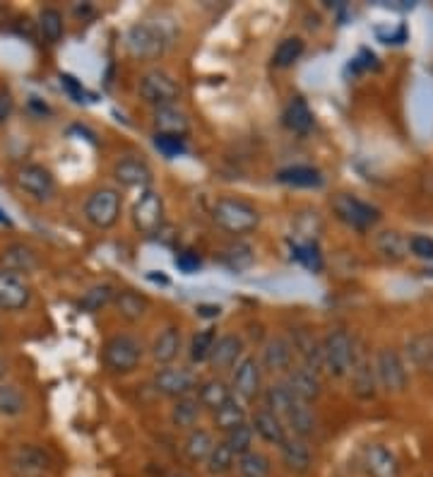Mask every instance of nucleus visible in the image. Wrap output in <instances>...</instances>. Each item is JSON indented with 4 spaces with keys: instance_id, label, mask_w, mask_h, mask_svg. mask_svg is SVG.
<instances>
[{
    "instance_id": "4be33fe9",
    "label": "nucleus",
    "mask_w": 433,
    "mask_h": 477,
    "mask_svg": "<svg viewBox=\"0 0 433 477\" xmlns=\"http://www.w3.org/2000/svg\"><path fill=\"white\" fill-rule=\"evenodd\" d=\"M284 384L292 388L296 401L306 402V405H314L323 395L321 374H315V371L306 369V367H301V364H296V367L284 376Z\"/></svg>"
},
{
    "instance_id": "6e6d98bb",
    "label": "nucleus",
    "mask_w": 433,
    "mask_h": 477,
    "mask_svg": "<svg viewBox=\"0 0 433 477\" xmlns=\"http://www.w3.org/2000/svg\"><path fill=\"white\" fill-rule=\"evenodd\" d=\"M169 477H190V475H186V473H173V475H169Z\"/></svg>"
},
{
    "instance_id": "7c9ffc66",
    "label": "nucleus",
    "mask_w": 433,
    "mask_h": 477,
    "mask_svg": "<svg viewBox=\"0 0 433 477\" xmlns=\"http://www.w3.org/2000/svg\"><path fill=\"white\" fill-rule=\"evenodd\" d=\"M282 123L287 130L299 133V136H306L308 130L314 128V111H311V106H308L306 99L294 97L289 104L284 106Z\"/></svg>"
},
{
    "instance_id": "ea45409f",
    "label": "nucleus",
    "mask_w": 433,
    "mask_h": 477,
    "mask_svg": "<svg viewBox=\"0 0 433 477\" xmlns=\"http://www.w3.org/2000/svg\"><path fill=\"white\" fill-rule=\"evenodd\" d=\"M306 51V41L301 37H287L279 41V46L272 53V66L279 70L292 68L294 63L299 61L301 56Z\"/></svg>"
},
{
    "instance_id": "473e14b6",
    "label": "nucleus",
    "mask_w": 433,
    "mask_h": 477,
    "mask_svg": "<svg viewBox=\"0 0 433 477\" xmlns=\"http://www.w3.org/2000/svg\"><path fill=\"white\" fill-rule=\"evenodd\" d=\"M277 181L292 189H321L325 179L315 167L308 164H294V167H284L277 172Z\"/></svg>"
},
{
    "instance_id": "a878e982",
    "label": "nucleus",
    "mask_w": 433,
    "mask_h": 477,
    "mask_svg": "<svg viewBox=\"0 0 433 477\" xmlns=\"http://www.w3.org/2000/svg\"><path fill=\"white\" fill-rule=\"evenodd\" d=\"M195 398L200 401L202 410L215 412V410H219L225 402H229L234 398L232 384L226 379H222V376L212 374V376H208V379H202L200 384H198Z\"/></svg>"
},
{
    "instance_id": "37998d69",
    "label": "nucleus",
    "mask_w": 433,
    "mask_h": 477,
    "mask_svg": "<svg viewBox=\"0 0 433 477\" xmlns=\"http://www.w3.org/2000/svg\"><path fill=\"white\" fill-rule=\"evenodd\" d=\"M63 31H66V22H63L60 10L44 8L39 13V34L46 44H58L63 39Z\"/></svg>"
},
{
    "instance_id": "6e6552de",
    "label": "nucleus",
    "mask_w": 433,
    "mask_h": 477,
    "mask_svg": "<svg viewBox=\"0 0 433 477\" xmlns=\"http://www.w3.org/2000/svg\"><path fill=\"white\" fill-rule=\"evenodd\" d=\"M332 212H335V217L342 225L358 229V232H367V229L376 227L378 220H381V210L376 205L354 196V193H337L332 198Z\"/></svg>"
},
{
    "instance_id": "cd10ccee",
    "label": "nucleus",
    "mask_w": 433,
    "mask_h": 477,
    "mask_svg": "<svg viewBox=\"0 0 433 477\" xmlns=\"http://www.w3.org/2000/svg\"><path fill=\"white\" fill-rule=\"evenodd\" d=\"M152 121H155V128H157V133H162V136L186 137L188 130H190V119H188V114L179 104L155 109V111H152Z\"/></svg>"
},
{
    "instance_id": "9d476101",
    "label": "nucleus",
    "mask_w": 433,
    "mask_h": 477,
    "mask_svg": "<svg viewBox=\"0 0 433 477\" xmlns=\"http://www.w3.org/2000/svg\"><path fill=\"white\" fill-rule=\"evenodd\" d=\"M130 220L140 234H157L159 229L164 227V198L159 196V190H140L130 210Z\"/></svg>"
},
{
    "instance_id": "864d4df0",
    "label": "nucleus",
    "mask_w": 433,
    "mask_h": 477,
    "mask_svg": "<svg viewBox=\"0 0 433 477\" xmlns=\"http://www.w3.org/2000/svg\"><path fill=\"white\" fill-rule=\"evenodd\" d=\"M219 306H200L202 316H219Z\"/></svg>"
},
{
    "instance_id": "2f4dec72",
    "label": "nucleus",
    "mask_w": 433,
    "mask_h": 477,
    "mask_svg": "<svg viewBox=\"0 0 433 477\" xmlns=\"http://www.w3.org/2000/svg\"><path fill=\"white\" fill-rule=\"evenodd\" d=\"M407 359L424 374H433V331L411 335L407 340Z\"/></svg>"
},
{
    "instance_id": "e433bc0d",
    "label": "nucleus",
    "mask_w": 433,
    "mask_h": 477,
    "mask_svg": "<svg viewBox=\"0 0 433 477\" xmlns=\"http://www.w3.org/2000/svg\"><path fill=\"white\" fill-rule=\"evenodd\" d=\"M376 251L390 263H400L410 253V239H404L395 229H388L376 236Z\"/></svg>"
},
{
    "instance_id": "393cba45",
    "label": "nucleus",
    "mask_w": 433,
    "mask_h": 477,
    "mask_svg": "<svg viewBox=\"0 0 433 477\" xmlns=\"http://www.w3.org/2000/svg\"><path fill=\"white\" fill-rule=\"evenodd\" d=\"M181 348H183V338H181L179 326H164L155 335L150 345V357L159 367H169L179 359Z\"/></svg>"
},
{
    "instance_id": "423d86ee",
    "label": "nucleus",
    "mask_w": 433,
    "mask_h": 477,
    "mask_svg": "<svg viewBox=\"0 0 433 477\" xmlns=\"http://www.w3.org/2000/svg\"><path fill=\"white\" fill-rule=\"evenodd\" d=\"M137 94L145 104H150L152 109L159 106H172L179 104L181 99V84L176 83V77L172 73H166L162 68H152L147 73H142L140 83H137Z\"/></svg>"
},
{
    "instance_id": "c85d7f7f",
    "label": "nucleus",
    "mask_w": 433,
    "mask_h": 477,
    "mask_svg": "<svg viewBox=\"0 0 433 477\" xmlns=\"http://www.w3.org/2000/svg\"><path fill=\"white\" fill-rule=\"evenodd\" d=\"M202 415L200 401L193 395L172 401V410H169V424H172L176 432H190L193 427H198Z\"/></svg>"
},
{
    "instance_id": "c9c22d12",
    "label": "nucleus",
    "mask_w": 433,
    "mask_h": 477,
    "mask_svg": "<svg viewBox=\"0 0 433 477\" xmlns=\"http://www.w3.org/2000/svg\"><path fill=\"white\" fill-rule=\"evenodd\" d=\"M113 304H116L120 318H126L130 323L142 321V318L147 316V311H150L147 296H142L140 292H135V289H120V292H116Z\"/></svg>"
},
{
    "instance_id": "49530a36",
    "label": "nucleus",
    "mask_w": 433,
    "mask_h": 477,
    "mask_svg": "<svg viewBox=\"0 0 433 477\" xmlns=\"http://www.w3.org/2000/svg\"><path fill=\"white\" fill-rule=\"evenodd\" d=\"M225 444L234 451V455L239 458V455L248 454V451H253L255 444V432L253 427H251V420L246 424H241L236 429H232L229 434H225Z\"/></svg>"
},
{
    "instance_id": "5701e85b",
    "label": "nucleus",
    "mask_w": 433,
    "mask_h": 477,
    "mask_svg": "<svg viewBox=\"0 0 433 477\" xmlns=\"http://www.w3.org/2000/svg\"><path fill=\"white\" fill-rule=\"evenodd\" d=\"M251 427H253L255 437L265 441V444H270V446L279 448L284 444V439L289 437L282 417L275 415V412L268 408L255 410L253 415H251Z\"/></svg>"
},
{
    "instance_id": "6ab92c4d",
    "label": "nucleus",
    "mask_w": 433,
    "mask_h": 477,
    "mask_svg": "<svg viewBox=\"0 0 433 477\" xmlns=\"http://www.w3.org/2000/svg\"><path fill=\"white\" fill-rule=\"evenodd\" d=\"M113 179L123 189H150L152 183V169L150 164L145 162L137 155H126V157L116 159V164L111 169Z\"/></svg>"
},
{
    "instance_id": "0eeeda50",
    "label": "nucleus",
    "mask_w": 433,
    "mask_h": 477,
    "mask_svg": "<svg viewBox=\"0 0 433 477\" xmlns=\"http://www.w3.org/2000/svg\"><path fill=\"white\" fill-rule=\"evenodd\" d=\"M120 210H123V196L120 190L102 186V189L92 190L87 200H84V220L90 222L92 227L97 229H111L120 220Z\"/></svg>"
},
{
    "instance_id": "bb28decb",
    "label": "nucleus",
    "mask_w": 433,
    "mask_h": 477,
    "mask_svg": "<svg viewBox=\"0 0 433 477\" xmlns=\"http://www.w3.org/2000/svg\"><path fill=\"white\" fill-rule=\"evenodd\" d=\"M284 424H287V432L292 437H299V439L311 441L318 434V415H315L314 405H306V402H296L287 415L282 417Z\"/></svg>"
},
{
    "instance_id": "9b49d317",
    "label": "nucleus",
    "mask_w": 433,
    "mask_h": 477,
    "mask_svg": "<svg viewBox=\"0 0 433 477\" xmlns=\"http://www.w3.org/2000/svg\"><path fill=\"white\" fill-rule=\"evenodd\" d=\"M262 367L255 355H246L232 371V391L241 402H253L262 395Z\"/></svg>"
},
{
    "instance_id": "3c124183",
    "label": "nucleus",
    "mask_w": 433,
    "mask_h": 477,
    "mask_svg": "<svg viewBox=\"0 0 433 477\" xmlns=\"http://www.w3.org/2000/svg\"><path fill=\"white\" fill-rule=\"evenodd\" d=\"M176 268L186 275L195 273V270L200 268V258L195 256L193 251H181L179 256H176Z\"/></svg>"
},
{
    "instance_id": "412c9836",
    "label": "nucleus",
    "mask_w": 433,
    "mask_h": 477,
    "mask_svg": "<svg viewBox=\"0 0 433 477\" xmlns=\"http://www.w3.org/2000/svg\"><path fill=\"white\" fill-rule=\"evenodd\" d=\"M351 393L357 395L358 401H374L378 393V379H376V367L367 352L357 349V359L351 364L349 371Z\"/></svg>"
},
{
    "instance_id": "20e7f679",
    "label": "nucleus",
    "mask_w": 433,
    "mask_h": 477,
    "mask_svg": "<svg viewBox=\"0 0 433 477\" xmlns=\"http://www.w3.org/2000/svg\"><path fill=\"white\" fill-rule=\"evenodd\" d=\"M357 342L344 328H335L323 338V362L332 379H347L357 359Z\"/></svg>"
},
{
    "instance_id": "f704fd0d",
    "label": "nucleus",
    "mask_w": 433,
    "mask_h": 477,
    "mask_svg": "<svg viewBox=\"0 0 433 477\" xmlns=\"http://www.w3.org/2000/svg\"><path fill=\"white\" fill-rule=\"evenodd\" d=\"M246 422H248L246 402H241L236 395H234L229 402H225L222 408L212 412V427L222 434H229L232 429H236V427H241V424Z\"/></svg>"
},
{
    "instance_id": "dca6fc26",
    "label": "nucleus",
    "mask_w": 433,
    "mask_h": 477,
    "mask_svg": "<svg viewBox=\"0 0 433 477\" xmlns=\"http://www.w3.org/2000/svg\"><path fill=\"white\" fill-rule=\"evenodd\" d=\"M246 357V342L243 338L236 333H225L216 335L215 348H212V355H209V367L215 371L216 376L219 374H229V371L236 369V364Z\"/></svg>"
},
{
    "instance_id": "2eb2a0df",
    "label": "nucleus",
    "mask_w": 433,
    "mask_h": 477,
    "mask_svg": "<svg viewBox=\"0 0 433 477\" xmlns=\"http://www.w3.org/2000/svg\"><path fill=\"white\" fill-rule=\"evenodd\" d=\"M292 340V348L296 352V359H299L301 367L315 371V374H323L325 371V362H323V340L315 338V333L306 326H296L289 331L287 335Z\"/></svg>"
},
{
    "instance_id": "a211bd4d",
    "label": "nucleus",
    "mask_w": 433,
    "mask_h": 477,
    "mask_svg": "<svg viewBox=\"0 0 433 477\" xmlns=\"http://www.w3.org/2000/svg\"><path fill=\"white\" fill-rule=\"evenodd\" d=\"M361 468L368 477H400L402 475V465L397 461L393 448L385 444H368L361 451Z\"/></svg>"
},
{
    "instance_id": "f03ea898",
    "label": "nucleus",
    "mask_w": 433,
    "mask_h": 477,
    "mask_svg": "<svg viewBox=\"0 0 433 477\" xmlns=\"http://www.w3.org/2000/svg\"><path fill=\"white\" fill-rule=\"evenodd\" d=\"M102 359H104V367L111 374L126 376V374L140 369L142 359H145V345L137 335L116 333L104 342Z\"/></svg>"
},
{
    "instance_id": "c756f323",
    "label": "nucleus",
    "mask_w": 433,
    "mask_h": 477,
    "mask_svg": "<svg viewBox=\"0 0 433 477\" xmlns=\"http://www.w3.org/2000/svg\"><path fill=\"white\" fill-rule=\"evenodd\" d=\"M215 437H212V432L209 429H205V427H193L190 432H186V439H183V458H186L188 463H193V465H202V463L208 461L209 451L215 448Z\"/></svg>"
},
{
    "instance_id": "ddd939ff",
    "label": "nucleus",
    "mask_w": 433,
    "mask_h": 477,
    "mask_svg": "<svg viewBox=\"0 0 433 477\" xmlns=\"http://www.w3.org/2000/svg\"><path fill=\"white\" fill-rule=\"evenodd\" d=\"M8 468L13 477H46L51 473V458L37 444H20L10 454Z\"/></svg>"
},
{
    "instance_id": "58836bf2",
    "label": "nucleus",
    "mask_w": 433,
    "mask_h": 477,
    "mask_svg": "<svg viewBox=\"0 0 433 477\" xmlns=\"http://www.w3.org/2000/svg\"><path fill=\"white\" fill-rule=\"evenodd\" d=\"M205 465V473L212 477H222V475H229L234 468H236V455H234V451L225 444V439L216 441L215 448L209 451L208 461L202 463Z\"/></svg>"
},
{
    "instance_id": "a19ab883",
    "label": "nucleus",
    "mask_w": 433,
    "mask_h": 477,
    "mask_svg": "<svg viewBox=\"0 0 433 477\" xmlns=\"http://www.w3.org/2000/svg\"><path fill=\"white\" fill-rule=\"evenodd\" d=\"M255 261L253 246L246 242H232L222 253V263L232 270V273H243L248 270Z\"/></svg>"
},
{
    "instance_id": "8fccbe9b",
    "label": "nucleus",
    "mask_w": 433,
    "mask_h": 477,
    "mask_svg": "<svg viewBox=\"0 0 433 477\" xmlns=\"http://www.w3.org/2000/svg\"><path fill=\"white\" fill-rule=\"evenodd\" d=\"M410 253L421 261H433V239L429 234L410 236Z\"/></svg>"
},
{
    "instance_id": "f8f14e48",
    "label": "nucleus",
    "mask_w": 433,
    "mask_h": 477,
    "mask_svg": "<svg viewBox=\"0 0 433 477\" xmlns=\"http://www.w3.org/2000/svg\"><path fill=\"white\" fill-rule=\"evenodd\" d=\"M258 359H261L262 371H268V374H272L277 379H284L299 364L296 352L292 348V340L287 335H275V338L265 340Z\"/></svg>"
},
{
    "instance_id": "c03bdc74",
    "label": "nucleus",
    "mask_w": 433,
    "mask_h": 477,
    "mask_svg": "<svg viewBox=\"0 0 433 477\" xmlns=\"http://www.w3.org/2000/svg\"><path fill=\"white\" fill-rule=\"evenodd\" d=\"M27 410V398L15 384H0V417H20Z\"/></svg>"
},
{
    "instance_id": "f257e3e1",
    "label": "nucleus",
    "mask_w": 433,
    "mask_h": 477,
    "mask_svg": "<svg viewBox=\"0 0 433 477\" xmlns=\"http://www.w3.org/2000/svg\"><path fill=\"white\" fill-rule=\"evenodd\" d=\"M209 217L216 227L232 236L251 234L261 225V210L253 203H248L246 198L239 196L216 198L209 210Z\"/></svg>"
},
{
    "instance_id": "aec40b11",
    "label": "nucleus",
    "mask_w": 433,
    "mask_h": 477,
    "mask_svg": "<svg viewBox=\"0 0 433 477\" xmlns=\"http://www.w3.org/2000/svg\"><path fill=\"white\" fill-rule=\"evenodd\" d=\"M279 461L289 473L294 475H306L314 468V446H311V441L299 439V437H287L284 444L279 446Z\"/></svg>"
},
{
    "instance_id": "5fc2aeb1",
    "label": "nucleus",
    "mask_w": 433,
    "mask_h": 477,
    "mask_svg": "<svg viewBox=\"0 0 433 477\" xmlns=\"http://www.w3.org/2000/svg\"><path fill=\"white\" fill-rule=\"evenodd\" d=\"M5 374H8V364H5V362H3V359H0V379H3Z\"/></svg>"
},
{
    "instance_id": "b1692460",
    "label": "nucleus",
    "mask_w": 433,
    "mask_h": 477,
    "mask_svg": "<svg viewBox=\"0 0 433 477\" xmlns=\"http://www.w3.org/2000/svg\"><path fill=\"white\" fill-rule=\"evenodd\" d=\"M0 268L27 278L39 268L37 251L31 249L30 243H8L5 249L0 251Z\"/></svg>"
},
{
    "instance_id": "72a5a7b5",
    "label": "nucleus",
    "mask_w": 433,
    "mask_h": 477,
    "mask_svg": "<svg viewBox=\"0 0 433 477\" xmlns=\"http://www.w3.org/2000/svg\"><path fill=\"white\" fill-rule=\"evenodd\" d=\"M261 401H262V408L272 410V412L279 417L287 415V412H289V410L299 402L296 398H294L292 388L284 384V379H275L272 384H268V386L262 388Z\"/></svg>"
},
{
    "instance_id": "1a4fd4ad",
    "label": "nucleus",
    "mask_w": 433,
    "mask_h": 477,
    "mask_svg": "<svg viewBox=\"0 0 433 477\" xmlns=\"http://www.w3.org/2000/svg\"><path fill=\"white\" fill-rule=\"evenodd\" d=\"M198 376L190 367H181V364H169V367H159L152 376V388L159 395H164L169 401H179L186 395H193L198 391Z\"/></svg>"
},
{
    "instance_id": "603ef678",
    "label": "nucleus",
    "mask_w": 433,
    "mask_h": 477,
    "mask_svg": "<svg viewBox=\"0 0 433 477\" xmlns=\"http://www.w3.org/2000/svg\"><path fill=\"white\" fill-rule=\"evenodd\" d=\"M13 106H15V102H13L8 87H0V123L8 121L10 114H13Z\"/></svg>"
},
{
    "instance_id": "39448f33",
    "label": "nucleus",
    "mask_w": 433,
    "mask_h": 477,
    "mask_svg": "<svg viewBox=\"0 0 433 477\" xmlns=\"http://www.w3.org/2000/svg\"><path fill=\"white\" fill-rule=\"evenodd\" d=\"M374 367L378 388H381L383 393L400 395L407 391V386H410V371H407V362L400 355V349L381 348L376 352Z\"/></svg>"
},
{
    "instance_id": "7ed1b4c3",
    "label": "nucleus",
    "mask_w": 433,
    "mask_h": 477,
    "mask_svg": "<svg viewBox=\"0 0 433 477\" xmlns=\"http://www.w3.org/2000/svg\"><path fill=\"white\" fill-rule=\"evenodd\" d=\"M126 49L135 61H159L169 49V34L157 22H137L126 31Z\"/></svg>"
},
{
    "instance_id": "f3484780",
    "label": "nucleus",
    "mask_w": 433,
    "mask_h": 477,
    "mask_svg": "<svg viewBox=\"0 0 433 477\" xmlns=\"http://www.w3.org/2000/svg\"><path fill=\"white\" fill-rule=\"evenodd\" d=\"M31 302V285L24 275L0 268V311H24Z\"/></svg>"
},
{
    "instance_id": "de8ad7c7",
    "label": "nucleus",
    "mask_w": 433,
    "mask_h": 477,
    "mask_svg": "<svg viewBox=\"0 0 433 477\" xmlns=\"http://www.w3.org/2000/svg\"><path fill=\"white\" fill-rule=\"evenodd\" d=\"M292 258L294 261H299L308 270H314V273H321L323 270V253L315 242L292 243Z\"/></svg>"
},
{
    "instance_id": "4468645a",
    "label": "nucleus",
    "mask_w": 433,
    "mask_h": 477,
    "mask_svg": "<svg viewBox=\"0 0 433 477\" xmlns=\"http://www.w3.org/2000/svg\"><path fill=\"white\" fill-rule=\"evenodd\" d=\"M15 181L20 186V190H24L37 203H49L53 193H56V179L41 164H24V167H20L17 169Z\"/></svg>"
},
{
    "instance_id": "a18cd8bd",
    "label": "nucleus",
    "mask_w": 433,
    "mask_h": 477,
    "mask_svg": "<svg viewBox=\"0 0 433 477\" xmlns=\"http://www.w3.org/2000/svg\"><path fill=\"white\" fill-rule=\"evenodd\" d=\"M113 299H116V289L111 285H106V282L104 285H94L80 299V309L87 311V314H97V311L106 309L109 304H113Z\"/></svg>"
},
{
    "instance_id": "79ce46f5",
    "label": "nucleus",
    "mask_w": 433,
    "mask_h": 477,
    "mask_svg": "<svg viewBox=\"0 0 433 477\" xmlns=\"http://www.w3.org/2000/svg\"><path fill=\"white\" fill-rule=\"evenodd\" d=\"M215 342H216L215 328L198 331V333L190 338V345H188V359H190V364H208Z\"/></svg>"
},
{
    "instance_id": "4c0bfd02",
    "label": "nucleus",
    "mask_w": 433,
    "mask_h": 477,
    "mask_svg": "<svg viewBox=\"0 0 433 477\" xmlns=\"http://www.w3.org/2000/svg\"><path fill=\"white\" fill-rule=\"evenodd\" d=\"M236 475L239 477H272V461L262 451H248L236 458Z\"/></svg>"
},
{
    "instance_id": "09e8293b",
    "label": "nucleus",
    "mask_w": 433,
    "mask_h": 477,
    "mask_svg": "<svg viewBox=\"0 0 433 477\" xmlns=\"http://www.w3.org/2000/svg\"><path fill=\"white\" fill-rule=\"evenodd\" d=\"M155 147L159 150V155H164L166 159H173V157H181V155H186V137H179V136H162V133H157L155 136Z\"/></svg>"
}]
</instances>
